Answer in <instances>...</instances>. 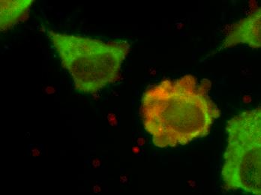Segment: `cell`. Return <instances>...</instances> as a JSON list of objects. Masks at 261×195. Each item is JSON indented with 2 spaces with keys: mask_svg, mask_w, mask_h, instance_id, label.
<instances>
[{
  "mask_svg": "<svg viewBox=\"0 0 261 195\" xmlns=\"http://www.w3.org/2000/svg\"><path fill=\"white\" fill-rule=\"evenodd\" d=\"M99 191H101V188L99 186L94 187V192L98 193Z\"/></svg>",
  "mask_w": 261,
  "mask_h": 195,
  "instance_id": "6",
  "label": "cell"
},
{
  "mask_svg": "<svg viewBox=\"0 0 261 195\" xmlns=\"http://www.w3.org/2000/svg\"><path fill=\"white\" fill-rule=\"evenodd\" d=\"M210 83L187 74L147 89L141 113L146 131L159 148L185 145L210 133L220 110L210 97Z\"/></svg>",
  "mask_w": 261,
  "mask_h": 195,
  "instance_id": "1",
  "label": "cell"
},
{
  "mask_svg": "<svg viewBox=\"0 0 261 195\" xmlns=\"http://www.w3.org/2000/svg\"><path fill=\"white\" fill-rule=\"evenodd\" d=\"M226 131L224 189L261 195V107L235 116L227 122Z\"/></svg>",
  "mask_w": 261,
  "mask_h": 195,
  "instance_id": "3",
  "label": "cell"
},
{
  "mask_svg": "<svg viewBox=\"0 0 261 195\" xmlns=\"http://www.w3.org/2000/svg\"><path fill=\"white\" fill-rule=\"evenodd\" d=\"M32 0L1 1V30L12 28L24 17L31 6Z\"/></svg>",
  "mask_w": 261,
  "mask_h": 195,
  "instance_id": "5",
  "label": "cell"
},
{
  "mask_svg": "<svg viewBox=\"0 0 261 195\" xmlns=\"http://www.w3.org/2000/svg\"><path fill=\"white\" fill-rule=\"evenodd\" d=\"M238 44L261 48V7L233 25L224 39L222 48Z\"/></svg>",
  "mask_w": 261,
  "mask_h": 195,
  "instance_id": "4",
  "label": "cell"
},
{
  "mask_svg": "<svg viewBox=\"0 0 261 195\" xmlns=\"http://www.w3.org/2000/svg\"><path fill=\"white\" fill-rule=\"evenodd\" d=\"M47 33L80 93L94 94L119 80L122 62L130 52L127 41L104 42L53 30Z\"/></svg>",
  "mask_w": 261,
  "mask_h": 195,
  "instance_id": "2",
  "label": "cell"
}]
</instances>
